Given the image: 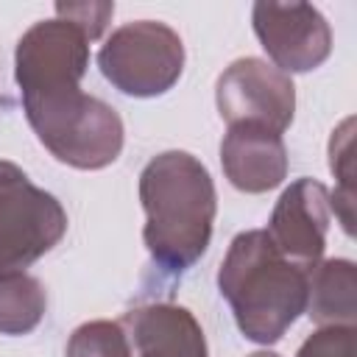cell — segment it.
Here are the masks:
<instances>
[{
    "label": "cell",
    "instance_id": "1",
    "mask_svg": "<svg viewBox=\"0 0 357 357\" xmlns=\"http://www.w3.org/2000/svg\"><path fill=\"white\" fill-rule=\"evenodd\" d=\"M145 209L142 240L151 259L167 273L192 268L212 240L218 192L206 165L187 151H165L139 173Z\"/></svg>",
    "mask_w": 357,
    "mask_h": 357
},
{
    "label": "cell",
    "instance_id": "2",
    "mask_svg": "<svg viewBox=\"0 0 357 357\" xmlns=\"http://www.w3.org/2000/svg\"><path fill=\"white\" fill-rule=\"evenodd\" d=\"M218 290L237 329L259 346L282 335L307 310V271L276 251L265 229L240 231L218 268Z\"/></svg>",
    "mask_w": 357,
    "mask_h": 357
},
{
    "label": "cell",
    "instance_id": "3",
    "mask_svg": "<svg viewBox=\"0 0 357 357\" xmlns=\"http://www.w3.org/2000/svg\"><path fill=\"white\" fill-rule=\"evenodd\" d=\"M20 98L33 134L59 162L100 170L120 156L126 134L120 114L100 98L86 95L81 81L20 89Z\"/></svg>",
    "mask_w": 357,
    "mask_h": 357
},
{
    "label": "cell",
    "instance_id": "4",
    "mask_svg": "<svg viewBox=\"0 0 357 357\" xmlns=\"http://www.w3.org/2000/svg\"><path fill=\"white\" fill-rule=\"evenodd\" d=\"M103 78L128 98H156L173 89L184 70L181 36L156 20L114 28L98 50Z\"/></svg>",
    "mask_w": 357,
    "mask_h": 357
},
{
    "label": "cell",
    "instance_id": "5",
    "mask_svg": "<svg viewBox=\"0 0 357 357\" xmlns=\"http://www.w3.org/2000/svg\"><path fill=\"white\" fill-rule=\"evenodd\" d=\"M64 231L67 212L61 201L36 187L22 167L0 159V276L33 265Z\"/></svg>",
    "mask_w": 357,
    "mask_h": 357
},
{
    "label": "cell",
    "instance_id": "6",
    "mask_svg": "<svg viewBox=\"0 0 357 357\" xmlns=\"http://www.w3.org/2000/svg\"><path fill=\"white\" fill-rule=\"evenodd\" d=\"M215 103L226 126H259L284 134L296 112V86L273 64L245 56L220 73Z\"/></svg>",
    "mask_w": 357,
    "mask_h": 357
},
{
    "label": "cell",
    "instance_id": "7",
    "mask_svg": "<svg viewBox=\"0 0 357 357\" xmlns=\"http://www.w3.org/2000/svg\"><path fill=\"white\" fill-rule=\"evenodd\" d=\"M251 25L268 59L284 75L310 73L332 53V28L310 3H254Z\"/></svg>",
    "mask_w": 357,
    "mask_h": 357
},
{
    "label": "cell",
    "instance_id": "8",
    "mask_svg": "<svg viewBox=\"0 0 357 357\" xmlns=\"http://www.w3.org/2000/svg\"><path fill=\"white\" fill-rule=\"evenodd\" d=\"M329 220V190L318 178H296L279 195L265 234L282 257L310 271L324 257Z\"/></svg>",
    "mask_w": 357,
    "mask_h": 357
},
{
    "label": "cell",
    "instance_id": "9",
    "mask_svg": "<svg viewBox=\"0 0 357 357\" xmlns=\"http://www.w3.org/2000/svg\"><path fill=\"white\" fill-rule=\"evenodd\" d=\"M120 324L134 357H209L201 324L181 304H142L128 310Z\"/></svg>",
    "mask_w": 357,
    "mask_h": 357
},
{
    "label": "cell",
    "instance_id": "10",
    "mask_svg": "<svg viewBox=\"0 0 357 357\" xmlns=\"http://www.w3.org/2000/svg\"><path fill=\"white\" fill-rule=\"evenodd\" d=\"M220 165L229 184L259 195L279 187L287 176V148L282 134L259 126H229L220 142Z\"/></svg>",
    "mask_w": 357,
    "mask_h": 357
},
{
    "label": "cell",
    "instance_id": "11",
    "mask_svg": "<svg viewBox=\"0 0 357 357\" xmlns=\"http://www.w3.org/2000/svg\"><path fill=\"white\" fill-rule=\"evenodd\" d=\"M318 326L354 324L357 268L351 259H324L307 271V310Z\"/></svg>",
    "mask_w": 357,
    "mask_h": 357
},
{
    "label": "cell",
    "instance_id": "12",
    "mask_svg": "<svg viewBox=\"0 0 357 357\" xmlns=\"http://www.w3.org/2000/svg\"><path fill=\"white\" fill-rule=\"evenodd\" d=\"M47 310L45 284L20 271L0 276V335H28L33 332Z\"/></svg>",
    "mask_w": 357,
    "mask_h": 357
},
{
    "label": "cell",
    "instance_id": "13",
    "mask_svg": "<svg viewBox=\"0 0 357 357\" xmlns=\"http://www.w3.org/2000/svg\"><path fill=\"white\" fill-rule=\"evenodd\" d=\"M329 170L337 178L329 206L346 234H354V117H346L329 139Z\"/></svg>",
    "mask_w": 357,
    "mask_h": 357
},
{
    "label": "cell",
    "instance_id": "14",
    "mask_svg": "<svg viewBox=\"0 0 357 357\" xmlns=\"http://www.w3.org/2000/svg\"><path fill=\"white\" fill-rule=\"evenodd\" d=\"M64 357H131V343L120 321H86L70 335Z\"/></svg>",
    "mask_w": 357,
    "mask_h": 357
},
{
    "label": "cell",
    "instance_id": "15",
    "mask_svg": "<svg viewBox=\"0 0 357 357\" xmlns=\"http://www.w3.org/2000/svg\"><path fill=\"white\" fill-rule=\"evenodd\" d=\"M296 357H357V326L354 324L318 326L298 346Z\"/></svg>",
    "mask_w": 357,
    "mask_h": 357
},
{
    "label": "cell",
    "instance_id": "16",
    "mask_svg": "<svg viewBox=\"0 0 357 357\" xmlns=\"http://www.w3.org/2000/svg\"><path fill=\"white\" fill-rule=\"evenodd\" d=\"M56 14L61 20H70L73 25H78L92 42L106 31V25L114 14V3H59Z\"/></svg>",
    "mask_w": 357,
    "mask_h": 357
},
{
    "label": "cell",
    "instance_id": "17",
    "mask_svg": "<svg viewBox=\"0 0 357 357\" xmlns=\"http://www.w3.org/2000/svg\"><path fill=\"white\" fill-rule=\"evenodd\" d=\"M248 357H279V354H276V351H268V349H265V351H254V354H248Z\"/></svg>",
    "mask_w": 357,
    "mask_h": 357
}]
</instances>
